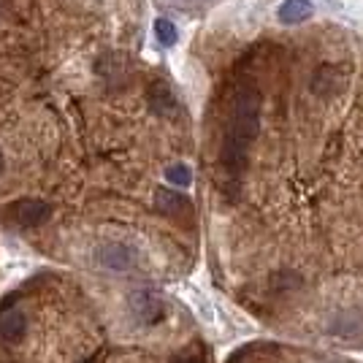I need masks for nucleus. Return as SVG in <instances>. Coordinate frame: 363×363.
<instances>
[{"mask_svg": "<svg viewBox=\"0 0 363 363\" xmlns=\"http://www.w3.org/2000/svg\"><path fill=\"white\" fill-rule=\"evenodd\" d=\"M347 68L345 65H336V62H325V65H320L318 71L312 74V82H309V87L315 95L320 98H333V95H339V90L347 84Z\"/></svg>", "mask_w": 363, "mask_h": 363, "instance_id": "obj_4", "label": "nucleus"}, {"mask_svg": "<svg viewBox=\"0 0 363 363\" xmlns=\"http://www.w3.org/2000/svg\"><path fill=\"white\" fill-rule=\"evenodd\" d=\"M79 363H98L95 358H87V361H79Z\"/></svg>", "mask_w": 363, "mask_h": 363, "instance_id": "obj_14", "label": "nucleus"}, {"mask_svg": "<svg viewBox=\"0 0 363 363\" xmlns=\"http://www.w3.org/2000/svg\"><path fill=\"white\" fill-rule=\"evenodd\" d=\"M155 35H157V41L160 44H177V28H174V22H168V19H157L155 22Z\"/></svg>", "mask_w": 363, "mask_h": 363, "instance_id": "obj_11", "label": "nucleus"}, {"mask_svg": "<svg viewBox=\"0 0 363 363\" xmlns=\"http://www.w3.org/2000/svg\"><path fill=\"white\" fill-rule=\"evenodd\" d=\"M3 171H6V150L0 147V174H3Z\"/></svg>", "mask_w": 363, "mask_h": 363, "instance_id": "obj_13", "label": "nucleus"}, {"mask_svg": "<svg viewBox=\"0 0 363 363\" xmlns=\"http://www.w3.org/2000/svg\"><path fill=\"white\" fill-rule=\"evenodd\" d=\"M260 106H263V98L252 82H242L233 90L225 133H223V144H220V166H223L228 184H233V196L239 193V182L247 171L250 144L255 141L257 130H260Z\"/></svg>", "mask_w": 363, "mask_h": 363, "instance_id": "obj_1", "label": "nucleus"}, {"mask_svg": "<svg viewBox=\"0 0 363 363\" xmlns=\"http://www.w3.org/2000/svg\"><path fill=\"white\" fill-rule=\"evenodd\" d=\"M92 260H95V266L104 269V272L120 274V272H130V269L136 266L138 252H136V247H130V244L106 242L92 252Z\"/></svg>", "mask_w": 363, "mask_h": 363, "instance_id": "obj_2", "label": "nucleus"}, {"mask_svg": "<svg viewBox=\"0 0 363 363\" xmlns=\"http://www.w3.org/2000/svg\"><path fill=\"white\" fill-rule=\"evenodd\" d=\"M312 16V3L309 0H285L279 6V22L282 25H298Z\"/></svg>", "mask_w": 363, "mask_h": 363, "instance_id": "obj_9", "label": "nucleus"}, {"mask_svg": "<svg viewBox=\"0 0 363 363\" xmlns=\"http://www.w3.org/2000/svg\"><path fill=\"white\" fill-rule=\"evenodd\" d=\"M168 363H206V358H203L201 350H182L177 355H171Z\"/></svg>", "mask_w": 363, "mask_h": 363, "instance_id": "obj_12", "label": "nucleus"}, {"mask_svg": "<svg viewBox=\"0 0 363 363\" xmlns=\"http://www.w3.org/2000/svg\"><path fill=\"white\" fill-rule=\"evenodd\" d=\"M155 209L166 217H182L184 212H190V198L168 190V187H157L155 190Z\"/></svg>", "mask_w": 363, "mask_h": 363, "instance_id": "obj_7", "label": "nucleus"}, {"mask_svg": "<svg viewBox=\"0 0 363 363\" xmlns=\"http://www.w3.org/2000/svg\"><path fill=\"white\" fill-rule=\"evenodd\" d=\"M49 217H52V206L41 198H19L6 209V220H11L19 228L44 225Z\"/></svg>", "mask_w": 363, "mask_h": 363, "instance_id": "obj_3", "label": "nucleus"}, {"mask_svg": "<svg viewBox=\"0 0 363 363\" xmlns=\"http://www.w3.org/2000/svg\"><path fill=\"white\" fill-rule=\"evenodd\" d=\"M130 312L138 325H155L163 320V301L155 290H136L130 296Z\"/></svg>", "mask_w": 363, "mask_h": 363, "instance_id": "obj_5", "label": "nucleus"}, {"mask_svg": "<svg viewBox=\"0 0 363 363\" xmlns=\"http://www.w3.org/2000/svg\"><path fill=\"white\" fill-rule=\"evenodd\" d=\"M166 182H171L174 187H190L193 171H190V166H184V163H174V166L166 168Z\"/></svg>", "mask_w": 363, "mask_h": 363, "instance_id": "obj_10", "label": "nucleus"}, {"mask_svg": "<svg viewBox=\"0 0 363 363\" xmlns=\"http://www.w3.org/2000/svg\"><path fill=\"white\" fill-rule=\"evenodd\" d=\"M363 331V318L361 312L355 309H345V312H336L328 323V333L333 336H358Z\"/></svg>", "mask_w": 363, "mask_h": 363, "instance_id": "obj_8", "label": "nucleus"}, {"mask_svg": "<svg viewBox=\"0 0 363 363\" xmlns=\"http://www.w3.org/2000/svg\"><path fill=\"white\" fill-rule=\"evenodd\" d=\"M25 333H28V318H25V312H19V309H6V312L0 315V342H6V345H19V342L25 339Z\"/></svg>", "mask_w": 363, "mask_h": 363, "instance_id": "obj_6", "label": "nucleus"}]
</instances>
